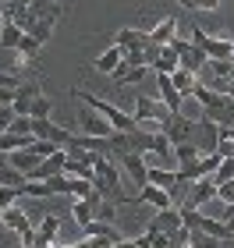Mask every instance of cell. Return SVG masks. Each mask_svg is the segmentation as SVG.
Listing matches in <instances>:
<instances>
[{
	"label": "cell",
	"mask_w": 234,
	"mask_h": 248,
	"mask_svg": "<svg viewBox=\"0 0 234 248\" xmlns=\"http://www.w3.org/2000/svg\"><path fill=\"white\" fill-rule=\"evenodd\" d=\"M114 213H117V202L114 199H103L96 206V220H103V223H114Z\"/></svg>",
	"instance_id": "4316f807"
},
{
	"label": "cell",
	"mask_w": 234,
	"mask_h": 248,
	"mask_svg": "<svg viewBox=\"0 0 234 248\" xmlns=\"http://www.w3.org/2000/svg\"><path fill=\"white\" fill-rule=\"evenodd\" d=\"M131 114H135V124H156V128H163L167 121H171V114L174 110L163 103V99H153V96H135V110H131Z\"/></svg>",
	"instance_id": "3957f363"
},
{
	"label": "cell",
	"mask_w": 234,
	"mask_h": 248,
	"mask_svg": "<svg viewBox=\"0 0 234 248\" xmlns=\"http://www.w3.org/2000/svg\"><path fill=\"white\" fill-rule=\"evenodd\" d=\"M167 139H171V145H181V142H192L195 131H199V121H188L185 114H171V121L160 128Z\"/></svg>",
	"instance_id": "5b68a950"
},
{
	"label": "cell",
	"mask_w": 234,
	"mask_h": 248,
	"mask_svg": "<svg viewBox=\"0 0 234 248\" xmlns=\"http://www.w3.org/2000/svg\"><path fill=\"white\" fill-rule=\"evenodd\" d=\"M39 50H43V43H39L36 36H29V32H25V36H21V43H18V57H21V61H36Z\"/></svg>",
	"instance_id": "603a6c76"
},
{
	"label": "cell",
	"mask_w": 234,
	"mask_h": 248,
	"mask_svg": "<svg viewBox=\"0 0 234 248\" xmlns=\"http://www.w3.org/2000/svg\"><path fill=\"white\" fill-rule=\"evenodd\" d=\"M15 117H18V114H15V107H0V135L11 128V121H15Z\"/></svg>",
	"instance_id": "e575fe53"
},
{
	"label": "cell",
	"mask_w": 234,
	"mask_h": 248,
	"mask_svg": "<svg viewBox=\"0 0 234 248\" xmlns=\"http://www.w3.org/2000/svg\"><path fill=\"white\" fill-rule=\"evenodd\" d=\"M213 199H217V181H213V174H209V177L192 181V188H188V195L177 209H203L206 202H213Z\"/></svg>",
	"instance_id": "277c9868"
},
{
	"label": "cell",
	"mask_w": 234,
	"mask_h": 248,
	"mask_svg": "<svg viewBox=\"0 0 234 248\" xmlns=\"http://www.w3.org/2000/svg\"><path fill=\"white\" fill-rule=\"evenodd\" d=\"M227 241H220L217 234H206V231H195L188 227V248H224Z\"/></svg>",
	"instance_id": "d6986e66"
},
{
	"label": "cell",
	"mask_w": 234,
	"mask_h": 248,
	"mask_svg": "<svg viewBox=\"0 0 234 248\" xmlns=\"http://www.w3.org/2000/svg\"><path fill=\"white\" fill-rule=\"evenodd\" d=\"M21 238V248H36V227H29V231H21L18 234Z\"/></svg>",
	"instance_id": "d590c367"
},
{
	"label": "cell",
	"mask_w": 234,
	"mask_h": 248,
	"mask_svg": "<svg viewBox=\"0 0 234 248\" xmlns=\"http://www.w3.org/2000/svg\"><path fill=\"white\" fill-rule=\"evenodd\" d=\"M117 43H121L125 50H149V46H156L149 32H139V29H131V25L117 32Z\"/></svg>",
	"instance_id": "ba28073f"
},
{
	"label": "cell",
	"mask_w": 234,
	"mask_h": 248,
	"mask_svg": "<svg viewBox=\"0 0 234 248\" xmlns=\"http://www.w3.org/2000/svg\"><path fill=\"white\" fill-rule=\"evenodd\" d=\"M29 149H36V153L43 156V160H47V156H53L57 149H64V145H57V142H50V139H36V142L29 145Z\"/></svg>",
	"instance_id": "4dcf8cb0"
},
{
	"label": "cell",
	"mask_w": 234,
	"mask_h": 248,
	"mask_svg": "<svg viewBox=\"0 0 234 248\" xmlns=\"http://www.w3.org/2000/svg\"><path fill=\"white\" fill-rule=\"evenodd\" d=\"M21 191L18 188H7V185H0V209H7V206H15Z\"/></svg>",
	"instance_id": "1f68e13d"
},
{
	"label": "cell",
	"mask_w": 234,
	"mask_h": 248,
	"mask_svg": "<svg viewBox=\"0 0 234 248\" xmlns=\"http://www.w3.org/2000/svg\"><path fill=\"white\" fill-rule=\"evenodd\" d=\"M93 185H96V191H103L107 199H114L117 206L125 202V195H121V170H117L114 156H107V153L96 156V177H93Z\"/></svg>",
	"instance_id": "7a4b0ae2"
},
{
	"label": "cell",
	"mask_w": 234,
	"mask_h": 248,
	"mask_svg": "<svg viewBox=\"0 0 234 248\" xmlns=\"http://www.w3.org/2000/svg\"><path fill=\"white\" fill-rule=\"evenodd\" d=\"M71 96L78 99V103H85V107H93V110H99L110 124H114L117 131H131V128H139L135 124V114L131 110H121L117 103H110V99H99V96H93V93H85V89H71Z\"/></svg>",
	"instance_id": "6da1fadb"
},
{
	"label": "cell",
	"mask_w": 234,
	"mask_h": 248,
	"mask_svg": "<svg viewBox=\"0 0 234 248\" xmlns=\"http://www.w3.org/2000/svg\"><path fill=\"white\" fill-rule=\"evenodd\" d=\"M195 7H199V11H217L220 0H195Z\"/></svg>",
	"instance_id": "74e56055"
},
{
	"label": "cell",
	"mask_w": 234,
	"mask_h": 248,
	"mask_svg": "<svg viewBox=\"0 0 234 248\" xmlns=\"http://www.w3.org/2000/svg\"><path fill=\"white\" fill-rule=\"evenodd\" d=\"M217 199L224 202V206H227V202H234V181H224V185H217Z\"/></svg>",
	"instance_id": "d6a6232c"
},
{
	"label": "cell",
	"mask_w": 234,
	"mask_h": 248,
	"mask_svg": "<svg viewBox=\"0 0 234 248\" xmlns=\"http://www.w3.org/2000/svg\"><path fill=\"white\" fill-rule=\"evenodd\" d=\"M121 61H125V46H121V43H114L110 50H103V53H99V57L93 61V67H96L99 75H114Z\"/></svg>",
	"instance_id": "9c48e42d"
},
{
	"label": "cell",
	"mask_w": 234,
	"mask_h": 248,
	"mask_svg": "<svg viewBox=\"0 0 234 248\" xmlns=\"http://www.w3.org/2000/svg\"><path fill=\"white\" fill-rule=\"evenodd\" d=\"M185 227V217H181V209H174V206H167V209H156V217L149 220V227L153 234H177Z\"/></svg>",
	"instance_id": "8992f818"
},
{
	"label": "cell",
	"mask_w": 234,
	"mask_h": 248,
	"mask_svg": "<svg viewBox=\"0 0 234 248\" xmlns=\"http://www.w3.org/2000/svg\"><path fill=\"white\" fill-rule=\"evenodd\" d=\"M29 36H36L39 43H47V39L53 36V21H50V18H39L36 25H32V32H29Z\"/></svg>",
	"instance_id": "83f0119b"
},
{
	"label": "cell",
	"mask_w": 234,
	"mask_h": 248,
	"mask_svg": "<svg viewBox=\"0 0 234 248\" xmlns=\"http://www.w3.org/2000/svg\"><path fill=\"white\" fill-rule=\"evenodd\" d=\"M21 195H32V199H50L53 191H50V185H47V181H32V177H29L25 188H21Z\"/></svg>",
	"instance_id": "d4e9b609"
},
{
	"label": "cell",
	"mask_w": 234,
	"mask_h": 248,
	"mask_svg": "<svg viewBox=\"0 0 234 248\" xmlns=\"http://www.w3.org/2000/svg\"><path fill=\"white\" fill-rule=\"evenodd\" d=\"M57 231H61V217H43L39 220V227H36V248H47V245H53L57 241Z\"/></svg>",
	"instance_id": "30bf717a"
},
{
	"label": "cell",
	"mask_w": 234,
	"mask_h": 248,
	"mask_svg": "<svg viewBox=\"0 0 234 248\" xmlns=\"http://www.w3.org/2000/svg\"><path fill=\"white\" fill-rule=\"evenodd\" d=\"M220 220H224L227 227L234 231V202H227V206H224V213H220Z\"/></svg>",
	"instance_id": "8d00e7d4"
},
{
	"label": "cell",
	"mask_w": 234,
	"mask_h": 248,
	"mask_svg": "<svg viewBox=\"0 0 234 248\" xmlns=\"http://www.w3.org/2000/svg\"><path fill=\"white\" fill-rule=\"evenodd\" d=\"M156 85H160V99L171 110H181V103H185V96L177 93V85H174V78L171 75H156Z\"/></svg>",
	"instance_id": "8fae6325"
},
{
	"label": "cell",
	"mask_w": 234,
	"mask_h": 248,
	"mask_svg": "<svg viewBox=\"0 0 234 248\" xmlns=\"http://www.w3.org/2000/svg\"><path fill=\"white\" fill-rule=\"evenodd\" d=\"M68 248H117L110 238H99V234H89L85 241H78V245H68Z\"/></svg>",
	"instance_id": "f1b7e54d"
},
{
	"label": "cell",
	"mask_w": 234,
	"mask_h": 248,
	"mask_svg": "<svg viewBox=\"0 0 234 248\" xmlns=\"http://www.w3.org/2000/svg\"><path fill=\"white\" fill-rule=\"evenodd\" d=\"M7 163H11V156H7L4 149H0V170H4V167H7Z\"/></svg>",
	"instance_id": "ab89813d"
},
{
	"label": "cell",
	"mask_w": 234,
	"mask_h": 248,
	"mask_svg": "<svg viewBox=\"0 0 234 248\" xmlns=\"http://www.w3.org/2000/svg\"><path fill=\"white\" fill-rule=\"evenodd\" d=\"M149 36H153L156 46H167V43H174V39H177V21H174V18H163L160 25L149 32Z\"/></svg>",
	"instance_id": "e0dca14e"
},
{
	"label": "cell",
	"mask_w": 234,
	"mask_h": 248,
	"mask_svg": "<svg viewBox=\"0 0 234 248\" xmlns=\"http://www.w3.org/2000/svg\"><path fill=\"white\" fill-rule=\"evenodd\" d=\"M213 181H217V185H224V181H234V156H227V160H220L217 174H213Z\"/></svg>",
	"instance_id": "484cf974"
},
{
	"label": "cell",
	"mask_w": 234,
	"mask_h": 248,
	"mask_svg": "<svg viewBox=\"0 0 234 248\" xmlns=\"http://www.w3.org/2000/svg\"><path fill=\"white\" fill-rule=\"evenodd\" d=\"M7 156H11V167H18L21 174H32L43 163V156L36 149H15V153H7Z\"/></svg>",
	"instance_id": "4fadbf2b"
},
{
	"label": "cell",
	"mask_w": 234,
	"mask_h": 248,
	"mask_svg": "<svg viewBox=\"0 0 234 248\" xmlns=\"http://www.w3.org/2000/svg\"><path fill=\"white\" fill-rule=\"evenodd\" d=\"M0 220H4V227L7 231H29L32 227V223H29V217H25V213H21L18 206H7V209H0Z\"/></svg>",
	"instance_id": "2e32d148"
},
{
	"label": "cell",
	"mask_w": 234,
	"mask_h": 248,
	"mask_svg": "<svg viewBox=\"0 0 234 248\" xmlns=\"http://www.w3.org/2000/svg\"><path fill=\"white\" fill-rule=\"evenodd\" d=\"M47 248H61V245H47Z\"/></svg>",
	"instance_id": "60d3db41"
},
{
	"label": "cell",
	"mask_w": 234,
	"mask_h": 248,
	"mask_svg": "<svg viewBox=\"0 0 234 248\" xmlns=\"http://www.w3.org/2000/svg\"><path fill=\"white\" fill-rule=\"evenodd\" d=\"M177 67H181V53H177L174 46H160V57L153 61V71L156 75H174Z\"/></svg>",
	"instance_id": "7c38bea8"
},
{
	"label": "cell",
	"mask_w": 234,
	"mask_h": 248,
	"mask_svg": "<svg viewBox=\"0 0 234 248\" xmlns=\"http://www.w3.org/2000/svg\"><path fill=\"white\" fill-rule=\"evenodd\" d=\"M71 220L82 223V227H89V223L96 220V202H89V199H71Z\"/></svg>",
	"instance_id": "9a60e30c"
},
{
	"label": "cell",
	"mask_w": 234,
	"mask_h": 248,
	"mask_svg": "<svg viewBox=\"0 0 234 248\" xmlns=\"http://www.w3.org/2000/svg\"><path fill=\"white\" fill-rule=\"evenodd\" d=\"M32 15L36 18H50V21H57L61 18V7H57V0H32Z\"/></svg>",
	"instance_id": "7402d4cb"
},
{
	"label": "cell",
	"mask_w": 234,
	"mask_h": 248,
	"mask_svg": "<svg viewBox=\"0 0 234 248\" xmlns=\"http://www.w3.org/2000/svg\"><path fill=\"white\" fill-rule=\"evenodd\" d=\"M177 4H181L185 11H199V7H195V0H177Z\"/></svg>",
	"instance_id": "f35d334b"
},
{
	"label": "cell",
	"mask_w": 234,
	"mask_h": 248,
	"mask_svg": "<svg viewBox=\"0 0 234 248\" xmlns=\"http://www.w3.org/2000/svg\"><path fill=\"white\" fill-rule=\"evenodd\" d=\"M199 156H203V149H199L195 142H181V145H174V160H177V167H188V163H195Z\"/></svg>",
	"instance_id": "44dd1931"
},
{
	"label": "cell",
	"mask_w": 234,
	"mask_h": 248,
	"mask_svg": "<svg viewBox=\"0 0 234 248\" xmlns=\"http://www.w3.org/2000/svg\"><path fill=\"white\" fill-rule=\"evenodd\" d=\"M0 89H21V78L15 71H0Z\"/></svg>",
	"instance_id": "836d02e7"
},
{
	"label": "cell",
	"mask_w": 234,
	"mask_h": 248,
	"mask_svg": "<svg viewBox=\"0 0 234 248\" xmlns=\"http://www.w3.org/2000/svg\"><path fill=\"white\" fill-rule=\"evenodd\" d=\"M177 181H181V174H177L174 170V167H149V185H156V188H167V191H171Z\"/></svg>",
	"instance_id": "5bb4252c"
},
{
	"label": "cell",
	"mask_w": 234,
	"mask_h": 248,
	"mask_svg": "<svg viewBox=\"0 0 234 248\" xmlns=\"http://www.w3.org/2000/svg\"><path fill=\"white\" fill-rule=\"evenodd\" d=\"M78 124H82L85 135H103V139H110V135L117 131L114 124L99 114V110H93V107H82V110H78Z\"/></svg>",
	"instance_id": "52a82bcc"
},
{
	"label": "cell",
	"mask_w": 234,
	"mask_h": 248,
	"mask_svg": "<svg viewBox=\"0 0 234 248\" xmlns=\"http://www.w3.org/2000/svg\"><path fill=\"white\" fill-rule=\"evenodd\" d=\"M25 181H29V174H21L18 167H11V163L0 170V185H7V188H18V191H21V188H25Z\"/></svg>",
	"instance_id": "cb8c5ba5"
},
{
	"label": "cell",
	"mask_w": 234,
	"mask_h": 248,
	"mask_svg": "<svg viewBox=\"0 0 234 248\" xmlns=\"http://www.w3.org/2000/svg\"><path fill=\"white\" fill-rule=\"evenodd\" d=\"M21 36H25V29L15 25V21H4V29H0V46L4 50H18Z\"/></svg>",
	"instance_id": "ffe728a7"
},
{
	"label": "cell",
	"mask_w": 234,
	"mask_h": 248,
	"mask_svg": "<svg viewBox=\"0 0 234 248\" xmlns=\"http://www.w3.org/2000/svg\"><path fill=\"white\" fill-rule=\"evenodd\" d=\"M32 142H36V135H18V131H4V135H0V149H4V153L29 149Z\"/></svg>",
	"instance_id": "ac0fdd59"
},
{
	"label": "cell",
	"mask_w": 234,
	"mask_h": 248,
	"mask_svg": "<svg viewBox=\"0 0 234 248\" xmlns=\"http://www.w3.org/2000/svg\"><path fill=\"white\" fill-rule=\"evenodd\" d=\"M32 117H50V99L43 96V89L32 96Z\"/></svg>",
	"instance_id": "f546056e"
}]
</instances>
